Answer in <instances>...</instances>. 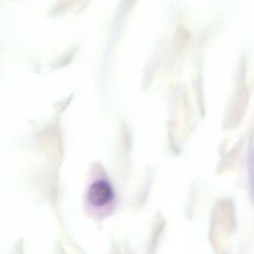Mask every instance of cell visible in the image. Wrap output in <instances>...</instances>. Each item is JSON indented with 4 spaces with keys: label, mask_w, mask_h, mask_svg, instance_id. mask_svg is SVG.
Returning a JSON list of instances; mask_svg holds the SVG:
<instances>
[{
    "label": "cell",
    "mask_w": 254,
    "mask_h": 254,
    "mask_svg": "<svg viewBox=\"0 0 254 254\" xmlns=\"http://www.w3.org/2000/svg\"><path fill=\"white\" fill-rule=\"evenodd\" d=\"M114 197V191L111 184L107 181H96L90 186L87 198L90 204L97 207L109 204Z\"/></svg>",
    "instance_id": "6da1fadb"
}]
</instances>
